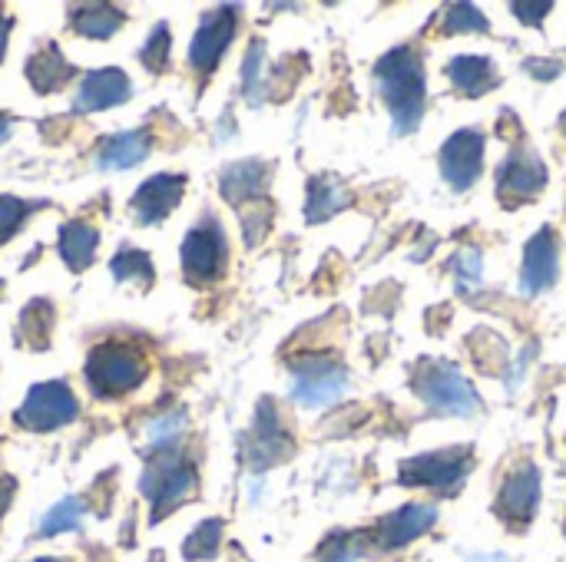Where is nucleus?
<instances>
[{"label": "nucleus", "mask_w": 566, "mask_h": 562, "mask_svg": "<svg viewBox=\"0 0 566 562\" xmlns=\"http://www.w3.org/2000/svg\"><path fill=\"white\" fill-rule=\"evenodd\" d=\"M375 89L391 113L395 136H411L428 109V70L415 46H395L375 63Z\"/></svg>", "instance_id": "obj_1"}, {"label": "nucleus", "mask_w": 566, "mask_h": 562, "mask_svg": "<svg viewBox=\"0 0 566 562\" xmlns=\"http://www.w3.org/2000/svg\"><path fill=\"white\" fill-rule=\"evenodd\" d=\"M139 494L149 507V527L166 523L176 510L199 497V467L192 457L182 454V444L149 450L139 477Z\"/></svg>", "instance_id": "obj_2"}, {"label": "nucleus", "mask_w": 566, "mask_h": 562, "mask_svg": "<svg viewBox=\"0 0 566 562\" xmlns=\"http://www.w3.org/2000/svg\"><path fill=\"white\" fill-rule=\"evenodd\" d=\"M149 378V358L133 341H99L83 364V381L96 401H119L139 391Z\"/></svg>", "instance_id": "obj_3"}, {"label": "nucleus", "mask_w": 566, "mask_h": 562, "mask_svg": "<svg viewBox=\"0 0 566 562\" xmlns=\"http://www.w3.org/2000/svg\"><path fill=\"white\" fill-rule=\"evenodd\" d=\"M411 391L434 411L438 417L471 421L481 414L484 401L471 378L448 358H421L411 371Z\"/></svg>", "instance_id": "obj_4"}, {"label": "nucleus", "mask_w": 566, "mask_h": 562, "mask_svg": "<svg viewBox=\"0 0 566 562\" xmlns=\"http://www.w3.org/2000/svg\"><path fill=\"white\" fill-rule=\"evenodd\" d=\"M179 265H182V278L192 288H212L216 282H222L229 268V238H226L222 222L212 212L202 215L186 232L179 245Z\"/></svg>", "instance_id": "obj_5"}, {"label": "nucleus", "mask_w": 566, "mask_h": 562, "mask_svg": "<svg viewBox=\"0 0 566 562\" xmlns=\"http://www.w3.org/2000/svg\"><path fill=\"white\" fill-rule=\"evenodd\" d=\"M289 374H292V401L298 407H308V411H322V407L338 404L348 391V381H352L348 368L335 354H322V351H308V354L292 358Z\"/></svg>", "instance_id": "obj_6"}, {"label": "nucleus", "mask_w": 566, "mask_h": 562, "mask_svg": "<svg viewBox=\"0 0 566 562\" xmlns=\"http://www.w3.org/2000/svg\"><path fill=\"white\" fill-rule=\"evenodd\" d=\"M474 470V450L471 447H444L431 454H418L401 464L398 484L415 490H434V494H454L464 487V480Z\"/></svg>", "instance_id": "obj_7"}, {"label": "nucleus", "mask_w": 566, "mask_h": 562, "mask_svg": "<svg viewBox=\"0 0 566 562\" xmlns=\"http://www.w3.org/2000/svg\"><path fill=\"white\" fill-rule=\"evenodd\" d=\"M80 417V397L66 381H40L13 411V424L30 434H53Z\"/></svg>", "instance_id": "obj_8"}, {"label": "nucleus", "mask_w": 566, "mask_h": 562, "mask_svg": "<svg viewBox=\"0 0 566 562\" xmlns=\"http://www.w3.org/2000/svg\"><path fill=\"white\" fill-rule=\"evenodd\" d=\"M295 454V441L279 414V404L272 397H262L255 407V421L249 434L242 437V464L252 474H265L279 464H285Z\"/></svg>", "instance_id": "obj_9"}, {"label": "nucleus", "mask_w": 566, "mask_h": 562, "mask_svg": "<svg viewBox=\"0 0 566 562\" xmlns=\"http://www.w3.org/2000/svg\"><path fill=\"white\" fill-rule=\"evenodd\" d=\"M541 500H544V477H541V467L527 460L504 477L497 500H494V517L507 530H527L541 510Z\"/></svg>", "instance_id": "obj_10"}, {"label": "nucleus", "mask_w": 566, "mask_h": 562, "mask_svg": "<svg viewBox=\"0 0 566 562\" xmlns=\"http://www.w3.org/2000/svg\"><path fill=\"white\" fill-rule=\"evenodd\" d=\"M239 33V7L235 3H219L202 13L192 43H189V66L202 76H212L229 53V43Z\"/></svg>", "instance_id": "obj_11"}, {"label": "nucleus", "mask_w": 566, "mask_h": 562, "mask_svg": "<svg viewBox=\"0 0 566 562\" xmlns=\"http://www.w3.org/2000/svg\"><path fill=\"white\" fill-rule=\"evenodd\" d=\"M547 162L527 149V146H514L504 162L497 166L494 185H497V199L511 209V205H527L534 202L544 189H547Z\"/></svg>", "instance_id": "obj_12"}, {"label": "nucleus", "mask_w": 566, "mask_h": 562, "mask_svg": "<svg viewBox=\"0 0 566 562\" xmlns=\"http://www.w3.org/2000/svg\"><path fill=\"white\" fill-rule=\"evenodd\" d=\"M484 149L488 136L481 129H458L444 139L438 166L454 192H468L478 185V179L484 176Z\"/></svg>", "instance_id": "obj_13"}, {"label": "nucleus", "mask_w": 566, "mask_h": 562, "mask_svg": "<svg viewBox=\"0 0 566 562\" xmlns=\"http://www.w3.org/2000/svg\"><path fill=\"white\" fill-rule=\"evenodd\" d=\"M434 527H438L434 503H405V507L391 510L388 517H381L368 533H371L375 553H398V550L418 543L421 537H428Z\"/></svg>", "instance_id": "obj_14"}, {"label": "nucleus", "mask_w": 566, "mask_h": 562, "mask_svg": "<svg viewBox=\"0 0 566 562\" xmlns=\"http://www.w3.org/2000/svg\"><path fill=\"white\" fill-rule=\"evenodd\" d=\"M560 278V238L551 225H544L531 242L524 245V265H521V295L541 298L547 295Z\"/></svg>", "instance_id": "obj_15"}, {"label": "nucleus", "mask_w": 566, "mask_h": 562, "mask_svg": "<svg viewBox=\"0 0 566 562\" xmlns=\"http://www.w3.org/2000/svg\"><path fill=\"white\" fill-rule=\"evenodd\" d=\"M186 185H189V176L186 172H159V176H149L129 199V212L136 219V225L149 229V225H163L176 205L182 202L186 195Z\"/></svg>", "instance_id": "obj_16"}, {"label": "nucleus", "mask_w": 566, "mask_h": 562, "mask_svg": "<svg viewBox=\"0 0 566 562\" xmlns=\"http://www.w3.org/2000/svg\"><path fill=\"white\" fill-rule=\"evenodd\" d=\"M129 96H133V79L119 66H103V70H90L80 76L73 109L76 113H103V109L129 103Z\"/></svg>", "instance_id": "obj_17"}, {"label": "nucleus", "mask_w": 566, "mask_h": 562, "mask_svg": "<svg viewBox=\"0 0 566 562\" xmlns=\"http://www.w3.org/2000/svg\"><path fill=\"white\" fill-rule=\"evenodd\" d=\"M153 129L149 126H133L123 132H109L103 136L93 149V162L99 172H123V169H136L139 162L149 159L153 152Z\"/></svg>", "instance_id": "obj_18"}, {"label": "nucleus", "mask_w": 566, "mask_h": 562, "mask_svg": "<svg viewBox=\"0 0 566 562\" xmlns=\"http://www.w3.org/2000/svg\"><path fill=\"white\" fill-rule=\"evenodd\" d=\"M269 185H272V162L265 159H239L219 172V192L235 212L249 202L269 199Z\"/></svg>", "instance_id": "obj_19"}, {"label": "nucleus", "mask_w": 566, "mask_h": 562, "mask_svg": "<svg viewBox=\"0 0 566 562\" xmlns=\"http://www.w3.org/2000/svg\"><path fill=\"white\" fill-rule=\"evenodd\" d=\"M23 76H27V83L33 86V93L50 96V93L66 89V86L76 79V66H73V63L63 56V50L50 40V43L36 46V50L27 56Z\"/></svg>", "instance_id": "obj_20"}, {"label": "nucleus", "mask_w": 566, "mask_h": 562, "mask_svg": "<svg viewBox=\"0 0 566 562\" xmlns=\"http://www.w3.org/2000/svg\"><path fill=\"white\" fill-rule=\"evenodd\" d=\"M352 202H355V199H352L348 185H345L338 176L318 172V176H312L308 185H305V222H308V225L328 222V219H335L338 212H345Z\"/></svg>", "instance_id": "obj_21"}, {"label": "nucleus", "mask_w": 566, "mask_h": 562, "mask_svg": "<svg viewBox=\"0 0 566 562\" xmlns=\"http://www.w3.org/2000/svg\"><path fill=\"white\" fill-rule=\"evenodd\" d=\"M451 86L464 96V99H478L484 93H491L497 83H501V73H497V63L491 56H478V53H464V56H454L448 66H444Z\"/></svg>", "instance_id": "obj_22"}, {"label": "nucleus", "mask_w": 566, "mask_h": 562, "mask_svg": "<svg viewBox=\"0 0 566 562\" xmlns=\"http://www.w3.org/2000/svg\"><path fill=\"white\" fill-rule=\"evenodd\" d=\"M96 248H99V229L86 219H70L60 225V242L56 252L63 258V265L73 275H83L93 262H96Z\"/></svg>", "instance_id": "obj_23"}, {"label": "nucleus", "mask_w": 566, "mask_h": 562, "mask_svg": "<svg viewBox=\"0 0 566 562\" xmlns=\"http://www.w3.org/2000/svg\"><path fill=\"white\" fill-rule=\"evenodd\" d=\"M129 13L116 3H76L70 7V30L83 40H109L126 26Z\"/></svg>", "instance_id": "obj_24"}, {"label": "nucleus", "mask_w": 566, "mask_h": 562, "mask_svg": "<svg viewBox=\"0 0 566 562\" xmlns=\"http://www.w3.org/2000/svg\"><path fill=\"white\" fill-rule=\"evenodd\" d=\"M53 325H56V308L50 298H30L23 311L17 315V344L30 351H46L53 344Z\"/></svg>", "instance_id": "obj_25"}, {"label": "nucleus", "mask_w": 566, "mask_h": 562, "mask_svg": "<svg viewBox=\"0 0 566 562\" xmlns=\"http://www.w3.org/2000/svg\"><path fill=\"white\" fill-rule=\"evenodd\" d=\"M242 99L249 106H262L269 99V46L262 36H252L242 56Z\"/></svg>", "instance_id": "obj_26"}, {"label": "nucleus", "mask_w": 566, "mask_h": 562, "mask_svg": "<svg viewBox=\"0 0 566 562\" xmlns=\"http://www.w3.org/2000/svg\"><path fill=\"white\" fill-rule=\"evenodd\" d=\"M90 517V500L86 497H63L56 500L36 523V540H53L63 533H80Z\"/></svg>", "instance_id": "obj_27"}, {"label": "nucleus", "mask_w": 566, "mask_h": 562, "mask_svg": "<svg viewBox=\"0 0 566 562\" xmlns=\"http://www.w3.org/2000/svg\"><path fill=\"white\" fill-rule=\"evenodd\" d=\"M226 543V520L222 517H206L199 520L186 540L179 543V556L182 562H216Z\"/></svg>", "instance_id": "obj_28"}, {"label": "nucleus", "mask_w": 566, "mask_h": 562, "mask_svg": "<svg viewBox=\"0 0 566 562\" xmlns=\"http://www.w3.org/2000/svg\"><path fill=\"white\" fill-rule=\"evenodd\" d=\"M375 547L368 530H332L318 543L315 562H365Z\"/></svg>", "instance_id": "obj_29"}, {"label": "nucleus", "mask_w": 566, "mask_h": 562, "mask_svg": "<svg viewBox=\"0 0 566 562\" xmlns=\"http://www.w3.org/2000/svg\"><path fill=\"white\" fill-rule=\"evenodd\" d=\"M109 272L119 285H136L143 291H149L156 285V265H153L149 252L136 248V245H119L116 255L109 258Z\"/></svg>", "instance_id": "obj_30"}, {"label": "nucleus", "mask_w": 566, "mask_h": 562, "mask_svg": "<svg viewBox=\"0 0 566 562\" xmlns=\"http://www.w3.org/2000/svg\"><path fill=\"white\" fill-rule=\"evenodd\" d=\"M468 351H471L474 364H478L484 374H497V378H504V374H507V368H511V348H507V341H504L497 331H491V328H478V331H471V338H468Z\"/></svg>", "instance_id": "obj_31"}, {"label": "nucleus", "mask_w": 566, "mask_h": 562, "mask_svg": "<svg viewBox=\"0 0 566 562\" xmlns=\"http://www.w3.org/2000/svg\"><path fill=\"white\" fill-rule=\"evenodd\" d=\"M186 427H189L186 411H179V407H176V411H163V414H153V417L143 424V441L149 444V450L179 447Z\"/></svg>", "instance_id": "obj_32"}, {"label": "nucleus", "mask_w": 566, "mask_h": 562, "mask_svg": "<svg viewBox=\"0 0 566 562\" xmlns=\"http://www.w3.org/2000/svg\"><path fill=\"white\" fill-rule=\"evenodd\" d=\"M308 73V56L305 53H285L269 66V99H289L302 76Z\"/></svg>", "instance_id": "obj_33"}, {"label": "nucleus", "mask_w": 566, "mask_h": 562, "mask_svg": "<svg viewBox=\"0 0 566 562\" xmlns=\"http://www.w3.org/2000/svg\"><path fill=\"white\" fill-rule=\"evenodd\" d=\"M239 222H242V242L249 248H259L269 232H272V222H275V205L272 199H259V202H249L239 209Z\"/></svg>", "instance_id": "obj_34"}, {"label": "nucleus", "mask_w": 566, "mask_h": 562, "mask_svg": "<svg viewBox=\"0 0 566 562\" xmlns=\"http://www.w3.org/2000/svg\"><path fill=\"white\" fill-rule=\"evenodd\" d=\"M46 209L43 199H20V195H3L0 192V248L27 225L33 212Z\"/></svg>", "instance_id": "obj_35"}, {"label": "nucleus", "mask_w": 566, "mask_h": 562, "mask_svg": "<svg viewBox=\"0 0 566 562\" xmlns=\"http://www.w3.org/2000/svg\"><path fill=\"white\" fill-rule=\"evenodd\" d=\"M441 30L448 36H458V33H491V20L474 3H448L441 10Z\"/></svg>", "instance_id": "obj_36"}, {"label": "nucleus", "mask_w": 566, "mask_h": 562, "mask_svg": "<svg viewBox=\"0 0 566 562\" xmlns=\"http://www.w3.org/2000/svg\"><path fill=\"white\" fill-rule=\"evenodd\" d=\"M169 56H172V33H169V23H156L146 36V43L139 46V63L149 70V73H166L169 70Z\"/></svg>", "instance_id": "obj_37"}, {"label": "nucleus", "mask_w": 566, "mask_h": 562, "mask_svg": "<svg viewBox=\"0 0 566 562\" xmlns=\"http://www.w3.org/2000/svg\"><path fill=\"white\" fill-rule=\"evenodd\" d=\"M451 272L461 291H471L484 282V252L478 245H464L451 255Z\"/></svg>", "instance_id": "obj_38"}, {"label": "nucleus", "mask_w": 566, "mask_h": 562, "mask_svg": "<svg viewBox=\"0 0 566 562\" xmlns=\"http://www.w3.org/2000/svg\"><path fill=\"white\" fill-rule=\"evenodd\" d=\"M551 10H554L551 0H514V3H511V13H514L521 23H527V26H541V23L547 20Z\"/></svg>", "instance_id": "obj_39"}, {"label": "nucleus", "mask_w": 566, "mask_h": 562, "mask_svg": "<svg viewBox=\"0 0 566 562\" xmlns=\"http://www.w3.org/2000/svg\"><path fill=\"white\" fill-rule=\"evenodd\" d=\"M534 358H537V344H524V348H521V354H517V358H511V368H507V374H504L507 391H517V388L524 384V374L531 371Z\"/></svg>", "instance_id": "obj_40"}, {"label": "nucleus", "mask_w": 566, "mask_h": 562, "mask_svg": "<svg viewBox=\"0 0 566 562\" xmlns=\"http://www.w3.org/2000/svg\"><path fill=\"white\" fill-rule=\"evenodd\" d=\"M524 73L534 76V79L551 83V79H557L564 73V60H554V56H527L524 60Z\"/></svg>", "instance_id": "obj_41"}, {"label": "nucleus", "mask_w": 566, "mask_h": 562, "mask_svg": "<svg viewBox=\"0 0 566 562\" xmlns=\"http://www.w3.org/2000/svg\"><path fill=\"white\" fill-rule=\"evenodd\" d=\"M13 500H17V480L10 474H0V520L10 513Z\"/></svg>", "instance_id": "obj_42"}, {"label": "nucleus", "mask_w": 566, "mask_h": 562, "mask_svg": "<svg viewBox=\"0 0 566 562\" xmlns=\"http://www.w3.org/2000/svg\"><path fill=\"white\" fill-rule=\"evenodd\" d=\"M497 132H501L507 142L521 139V136H524V129H521V119H517V113L504 109V113H501V126H497Z\"/></svg>", "instance_id": "obj_43"}, {"label": "nucleus", "mask_w": 566, "mask_h": 562, "mask_svg": "<svg viewBox=\"0 0 566 562\" xmlns=\"http://www.w3.org/2000/svg\"><path fill=\"white\" fill-rule=\"evenodd\" d=\"M10 30H13V17H7V13H3V7H0V63H3V56H7Z\"/></svg>", "instance_id": "obj_44"}, {"label": "nucleus", "mask_w": 566, "mask_h": 562, "mask_svg": "<svg viewBox=\"0 0 566 562\" xmlns=\"http://www.w3.org/2000/svg\"><path fill=\"white\" fill-rule=\"evenodd\" d=\"M464 562H517L511 553H501V550H488V553H471Z\"/></svg>", "instance_id": "obj_45"}, {"label": "nucleus", "mask_w": 566, "mask_h": 562, "mask_svg": "<svg viewBox=\"0 0 566 562\" xmlns=\"http://www.w3.org/2000/svg\"><path fill=\"white\" fill-rule=\"evenodd\" d=\"M232 132H235V123H232V113L226 109V113L219 116V126H216V139H222V142H226V139H229Z\"/></svg>", "instance_id": "obj_46"}, {"label": "nucleus", "mask_w": 566, "mask_h": 562, "mask_svg": "<svg viewBox=\"0 0 566 562\" xmlns=\"http://www.w3.org/2000/svg\"><path fill=\"white\" fill-rule=\"evenodd\" d=\"M10 129H13V119H10V116H7V113L0 109V146H3L7 139H10Z\"/></svg>", "instance_id": "obj_47"}, {"label": "nucleus", "mask_w": 566, "mask_h": 562, "mask_svg": "<svg viewBox=\"0 0 566 562\" xmlns=\"http://www.w3.org/2000/svg\"><path fill=\"white\" fill-rule=\"evenodd\" d=\"M27 562H70L66 556H33V560Z\"/></svg>", "instance_id": "obj_48"}, {"label": "nucleus", "mask_w": 566, "mask_h": 562, "mask_svg": "<svg viewBox=\"0 0 566 562\" xmlns=\"http://www.w3.org/2000/svg\"><path fill=\"white\" fill-rule=\"evenodd\" d=\"M560 132H564V136H566V109H564V113H560Z\"/></svg>", "instance_id": "obj_49"}]
</instances>
